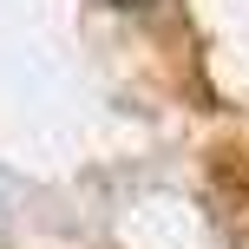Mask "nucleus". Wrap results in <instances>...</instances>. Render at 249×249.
I'll use <instances>...</instances> for the list:
<instances>
[{"instance_id":"obj_1","label":"nucleus","mask_w":249,"mask_h":249,"mask_svg":"<svg viewBox=\"0 0 249 249\" xmlns=\"http://www.w3.org/2000/svg\"><path fill=\"white\" fill-rule=\"evenodd\" d=\"M118 7H151V0H118Z\"/></svg>"}]
</instances>
